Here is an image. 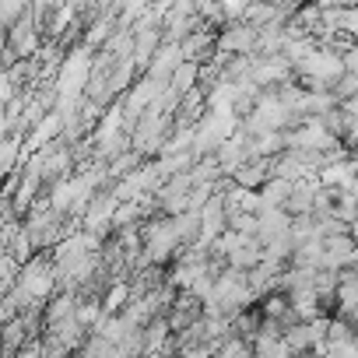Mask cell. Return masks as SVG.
<instances>
[{
    "label": "cell",
    "mask_w": 358,
    "mask_h": 358,
    "mask_svg": "<svg viewBox=\"0 0 358 358\" xmlns=\"http://www.w3.org/2000/svg\"><path fill=\"white\" fill-rule=\"evenodd\" d=\"M302 78L316 88V92H334L337 81L348 74L344 67V53H334V50H313L302 64H299Z\"/></svg>",
    "instance_id": "5b68a950"
},
{
    "label": "cell",
    "mask_w": 358,
    "mask_h": 358,
    "mask_svg": "<svg viewBox=\"0 0 358 358\" xmlns=\"http://www.w3.org/2000/svg\"><path fill=\"white\" fill-rule=\"evenodd\" d=\"M162 134H165V113H158L155 106L137 120V127H134V134H130V141H134V151H155L158 144H162Z\"/></svg>",
    "instance_id": "4fadbf2b"
},
{
    "label": "cell",
    "mask_w": 358,
    "mask_h": 358,
    "mask_svg": "<svg viewBox=\"0 0 358 358\" xmlns=\"http://www.w3.org/2000/svg\"><path fill=\"white\" fill-rule=\"evenodd\" d=\"M158 50H162L158 29H137V32H134V64H141V67L151 64Z\"/></svg>",
    "instance_id": "cb8c5ba5"
},
{
    "label": "cell",
    "mask_w": 358,
    "mask_h": 358,
    "mask_svg": "<svg viewBox=\"0 0 358 358\" xmlns=\"http://www.w3.org/2000/svg\"><path fill=\"white\" fill-rule=\"evenodd\" d=\"M130 299H134V288H130L127 281H113V285L106 288V299H102V309H106V313H123Z\"/></svg>",
    "instance_id": "4316f807"
},
{
    "label": "cell",
    "mask_w": 358,
    "mask_h": 358,
    "mask_svg": "<svg viewBox=\"0 0 358 358\" xmlns=\"http://www.w3.org/2000/svg\"><path fill=\"white\" fill-rule=\"evenodd\" d=\"M78 306H81V295H78V292H60L57 299H50V302H46V313H43V316H46V327H50V330L60 327L64 320H71V316L78 313Z\"/></svg>",
    "instance_id": "ffe728a7"
},
{
    "label": "cell",
    "mask_w": 358,
    "mask_h": 358,
    "mask_svg": "<svg viewBox=\"0 0 358 358\" xmlns=\"http://www.w3.org/2000/svg\"><path fill=\"white\" fill-rule=\"evenodd\" d=\"M144 260L148 264H165L179 253V246H187L183 236H179V225L176 218H155L144 225Z\"/></svg>",
    "instance_id": "277c9868"
},
{
    "label": "cell",
    "mask_w": 358,
    "mask_h": 358,
    "mask_svg": "<svg viewBox=\"0 0 358 358\" xmlns=\"http://www.w3.org/2000/svg\"><path fill=\"white\" fill-rule=\"evenodd\" d=\"M292 187H295V183H288V179H281V176H271L267 183L260 187L264 208H285V204H288V197H292Z\"/></svg>",
    "instance_id": "d4e9b609"
},
{
    "label": "cell",
    "mask_w": 358,
    "mask_h": 358,
    "mask_svg": "<svg viewBox=\"0 0 358 358\" xmlns=\"http://www.w3.org/2000/svg\"><path fill=\"white\" fill-rule=\"evenodd\" d=\"M67 4V0H32V8L39 11V15H46V11H60Z\"/></svg>",
    "instance_id": "ab89813d"
},
{
    "label": "cell",
    "mask_w": 358,
    "mask_h": 358,
    "mask_svg": "<svg viewBox=\"0 0 358 358\" xmlns=\"http://www.w3.org/2000/svg\"><path fill=\"white\" fill-rule=\"evenodd\" d=\"M176 225H179V236H183L187 246H194L201 239V211H183L176 215Z\"/></svg>",
    "instance_id": "4dcf8cb0"
},
{
    "label": "cell",
    "mask_w": 358,
    "mask_h": 358,
    "mask_svg": "<svg viewBox=\"0 0 358 358\" xmlns=\"http://www.w3.org/2000/svg\"><path fill=\"white\" fill-rule=\"evenodd\" d=\"M218 50L229 57H253V53H260V29L250 22H232L218 36Z\"/></svg>",
    "instance_id": "9c48e42d"
},
{
    "label": "cell",
    "mask_w": 358,
    "mask_h": 358,
    "mask_svg": "<svg viewBox=\"0 0 358 358\" xmlns=\"http://www.w3.org/2000/svg\"><path fill=\"white\" fill-rule=\"evenodd\" d=\"M320 172H313V176H306V179H299V183L292 187V197H288V204H285V211L292 215V218H299V215H313V208H316V194H320Z\"/></svg>",
    "instance_id": "5bb4252c"
},
{
    "label": "cell",
    "mask_w": 358,
    "mask_h": 358,
    "mask_svg": "<svg viewBox=\"0 0 358 358\" xmlns=\"http://www.w3.org/2000/svg\"><path fill=\"white\" fill-rule=\"evenodd\" d=\"M225 225H229V204H225V194H215L201 208V239H197V246L211 250L215 239L225 236Z\"/></svg>",
    "instance_id": "8fae6325"
},
{
    "label": "cell",
    "mask_w": 358,
    "mask_h": 358,
    "mask_svg": "<svg viewBox=\"0 0 358 358\" xmlns=\"http://www.w3.org/2000/svg\"><path fill=\"white\" fill-rule=\"evenodd\" d=\"M151 8V0H123V11H127V22L130 18H137L141 11H148Z\"/></svg>",
    "instance_id": "74e56055"
},
{
    "label": "cell",
    "mask_w": 358,
    "mask_h": 358,
    "mask_svg": "<svg viewBox=\"0 0 358 358\" xmlns=\"http://www.w3.org/2000/svg\"><path fill=\"white\" fill-rule=\"evenodd\" d=\"M197 78H201V64H197V60H187L183 67L172 74V88H176L179 95H190V92L197 88Z\"/></svg>",
    "instance_id": "83f0119b"
},
{
    "label": "cell",
    "mask_w": 358,
    "mask_h": 358,
    "mask_svg": "<svg viewBox=\"0 0 358 358\" xmlns=\"http://www.w3.org/2000/svg\"><path fill=\"white\" fill-rule=\"evenodd\" d=\"M36 8H32V0H0V18H4L8 29H15L22 18H29Z\"/></svg>",
    "instance_id": "f1b7e54d"
},
{
    "label": "cell",
    "mask_w": 358,
    "mask_h": 358,
    "mask_svg": "<svg viewBox=\"0 0 358 358\" xmlns=\"http://www.w3.org/2000/svg\"><path fill=\"white\" fill-rule=\"evenodd\" d=\"M344 32H351V36L358 39V4L344 11Z\"/></svg>",
    "instance_id": "f35d334b"
},
{
    "label": "cell",
    "mask_w": 358,
    "mask_h": 358,
    "mask_svg": "<svg viewBox=\"0 0 358 358\" xmlns=\"http://www.w3.org/2000/svg\"><path fill=\"white\" fill-rule=\"evenodd\" d=\"M236 134H239V120H236V113H208V116L197 123L194 155H197V158H208V155H215L225 141H232Z\"/></svg>",
    "instance_id": "8992f818"
},
{
    "label": "cell",
    "mask_w": 358,
    "mask_h": 358,
    "mask_svg": "<svg viewBox=\"0 0 358 358\" xmlns=\"http://www.w3.org/2000/svg\"><path fill=\"white\" fill-rule=\"evenodd\" d=\"M183 53H187V60H197L201 64L211 53V36L208 32H190L187 43H183Z\"/></svg>",
    "instance_id": "836d02e7"
},
{
    "label": "cell",
    "mask_w": 358,
    "mask_h": 358,
    "mask_svg": "<svg viewBox=\"0 0 358 358\" xmlns=\"http://www.w3.org/2000/svg\"><path fill=\"white\" fill-rule=\"evenodd\" d=\"M348 232H351V239H355V243H358V222H355V225H351V229H348Z\"/></svg>",
    "instance_id": "b9f144b4"
},
{
    "label": "cell",
    "mask_w": 358,
    "mask_h": 358,
    "mask_svg": "<svg viewBox=\"0 0 358 358\" xmlns=\"http://www.w3.org/2000/svg\"><path fill=\"white\" fill-rule=\"evenodd\" d=\"M323 267L327 271H344V267H358V243L351 239V232L344 236H330L323 239Z\"/></svg>",
    "instance_id": "7c38bea8"
},
{
    "label": "cell",
    "mask_w": 358,
    "mask_h": 358,
    "mask_svg": "<svg viewBox=\"0 0 358 358\" xmlns=\"http://www.w3.org/2000/svg\"><path fill=\"white\" fill-rule=\"evenodd\" d=\"M123 201L116 197V194H102V197H95L92 204H88V211H85V229L88 232H106V229H113V222H116V208H120Z\"/></svg>",
    "instance_id": "9a60e30c"
},
{
    "label": "cell",
    "mask_w": 358,
    "mask_h": 358,
    "mask_svg": "<svg viewBox=\"0 0 358 358\" xmlns=\"http://www.w3.org/2000/svg\"><path fill=\"white\" fill-rule=\"evenodd\" d=\"M57 99H81L92 85V53L85 46L71 50L57 71Z\"/></svg>",
    "instance_id": "7a4b0ae2"
},
{
    "label": "cell",
    "mask_w": 358,
    "mask_h": 358,
    "mask_svg": "<svg viewBox=\"0 0 358 358\" xmlns=\"http://www.w3.org/2000/svg\"><path fill=\"white\" fill-rule=\"evenodd\" d=\"M11 32V53L15 57H22V60H32L36 53H39V32H36V22H32V15L29 18H22L15 29H8Z\"/></svg>",
    "instance_id": "ac0fdd59"
},
{
    "label": "cell",
    "mask_w": 358,
    "mask_h": 358,
    "mask_svg": "<svg viewBox=\"0 0 358 358\" xmlns=\"http://www.w3.org/2000/svg\"><path fill=\"white\" fill-rule=\"evenodd\" d=\"M215 358H253V351H250V341H243V337H225V341L215 344Z\"/></svg>",
    "instance_id": "d6a6232c"
},
{
    "label": "cell",
    "mask_w": 358,
    "mask_h": 358,
    "mask_svg": "<svg viewBox=\"0 0 358 358\" xmlns=\"http://www.w3.org/2000/svg\"><path fill=\"white\" fill-rule=\"evenodd\" d=\"M295 120V113L278 99V95H260V102L253 106V113L243 120L253 134H271V130H285Z\"/></svg>",
    "instance_id": "52a82bcc"
},
{
    "label": "cell",
    "mask_w": 358,
    "mask_h": 358,
    "mask_svg": "<svg viewBox=\"0 0 358 358\" xmlns=\"http://www.w3.org/2000/svg\"><path fill=\"white\" fill-rule=\"evenodd\" d=\"M225 204H229V211H253V215L264 211L260 190H250V187H239V183L225 190Z\"/></svg>",
    "instance_id": "603a6c76"
},
{
    "label": "cell",
    "mask_w": 358,
    "mask_h": 358,
    "mask_svg": "<svg viewBox=\"0 0 358 358\" xmlns=\"http://www.w3.org/2000/svg\"><path fill=\"white\" fill-rule=\"evenodd\" d=\"M260 323H264V320H257L253 313H246V309H243V313H236V320H232V334L253 344V341H257V334H260Z\"/></svg>",
    "instance_id": "1f68e13d"
},
{
    "label": "cell",
    "mask_w": 358,
    "mask_h": 358,
    "mask_svg": "<svg viewBox=\"0 0 358 358\" xmlns=\"http://www.w3.org/2000/svg\"><path fill=\"white\" fill-rule=\"evenodd\" d=\"M292 260H295V267H306V271H323V239H313V243L295 246Z\"/></svg>",
    "instance_id": "484cf974"
},
{
    "label": "cell",
    "mask_w": 358,
    "mask_h": 358,
    "mask_svg": "<svg viewBox=\"0 0 358 358\" xmlns=\"http://www.w3.org/2000/svg\"><path fill=\"white\" fill-rule=\"evenodd\" d=\"M137 158H141V151H127V155H120L116 162H109V176H113V179H123L127 172L137 169Z\"/></svg>",
    "instance_id": "d590c367"
},
{
    "label": "cell",
    "mask_w": 358,
    "mask_h": 358,
    "mask_svg": "<svg viewBox=\"0 0 358 358\" xmlns=\"http://www.w3.org/2000/svg\"><path fill=\"white\" fill-rule=\"evenodd\" d=\"M18 155H25L22 151V137L18 134H4V144H0V169H4L8 176H15Z\"/></svg>",
    "instance_id": "f546056e"
},
{
    "label": "cell",
    "mask_w": 358,
    "mask_h": 358,
    "mask_svg": "<svg viewBox=\"0 0 358 358\" xmlns=\"http://www.w3.org/2000/svg\"><path fill=\"white\" fill-rule=\"evenodd\" d=\"M253 299H257V292L250 288V274L229 267V271L218 274V281H215V295H211L208 302L218 306V309H225V313H243V309L253 306Z\"/></svg>",
    "instance_id": "3957f363"
},
{
    "label": "cell",
    "mask_w": 358,
    "mask_h": 358,
    "mask_svg": "<svg viewBox=\"0 0 358 358\" xmlns=\"http://www.w3.org/2000/svg\"><path fill=\"white\" fill-rule=\"evenodd\" d=\"M274 176V162L271 158H253V162H246L232 179H236V183L239 187H250V190H260L264 183H267V179Z\"/></svg>",
    "instance_id": "44dd1931"
},
{
    "label": "cell",
    "mask_w": 358,
    "mask_h": 358,
    "mask_svg": "<svg viewBox=\"0 0 358 358\" xmlns=\"http://www.w3.org/2000/svg\"><path fill=\"white\" fill-rule=\"evenodd\" d=\"M260 229H257V239L267 246V243H274V239H281V236H288L292 232V215L285 211V208H264L260 215Z\"/></svg>",
    "instance_id": "e0dca14e"
},
{
    "label": "cell",
    "mask_w": 358,
    "mask_h": 358,
    "mask_svg": "<svg viewBox=\"0 0 358 358\" xmlns=\"http://www.w3.org/2000/svg\"><path fill=\"white\" fill-rule=\"evenodd\" d=\"M187 64V53H183V43H162V50L155 53V60L148 64L151 71V78H158V81H172V74Z\"/></svg>",
    "instance_id": "2e32d148"
},
{
    "label": "cell",
    "mask_w": 358,
    "mask_h": 358,
    "mask_svg": "<svg viewBox=\"0 0 358 358\" xmlns=\"http://www.w3.org/2000/svg\"><path fill=\"white\" fill-rule=\"evenodd\" d=\"M358 176V162L355 158H341V162H330L320 169V183L323 187H334V190H348Z\"/></svg>",
    "instance_id": "d6986e66"
},
{
    "label": "cell",
    "mask_w": 358,
    "mask_h": 358,
    "mask_svg": "<svg viewBox=\"0 0 358 358\" xmlns=\"http://www.w3.org/2000/svg\"><path fill=\"white\" fill-rule=\"evenodd\" d=\"M229 229H236V232H243V236H257L260 218H257L253 211H229Z\"/></svg>",
    "instance_id": "e575fe53"
},
{
    "label": "cell",
    "mask_w": 358,
    "mask_h": 358,
    "mask_svg": "<svg viewBox=\"0 0 358 358\" xmlns=\"http://www.w3.org/2000/svg\"><path fill=\"white\" fill-rule=\"evenodd\" d=\"M106 32H109V22H99V25L88 32V46H99V43L106 39Z\"/></svg>",
    "instance_id": "60d3db41"
},
{
    "label": "cell",
    "mask_w": 358,
    "mask_h": 358,
    "mask_svg": "<svg viewBox=\"0 0 358 358\" xmlns=\"http://www.w3.org/2000/svg\"><path fill=\"white\" fill-rule=\"evenodd\" d=\"M295 64L285 57V53H253L250 57V78L264 88V85H285L288 81V71Z\"/></svg>",
    "instance_id": "30bf717a"
},
{
    "label": "cell",
    "mask_w": 358,
    "mask_h": 358,
    "mask_svg": "<svg viewBox=\"0 0 358 358\" xmlns=\"http://www.w3.org/2000/svg\"><path fill=\"white\" fill-rule=\"evenodd\" d=\"M250 4H253V0H222V8H225V15L232 22H243L246 11H250Z\"/></svg>",
    "instance_id": "8d00e7d4"
},
{
    "label": "cell",
    "mask_w": 358,
    "mask_h": 358,
    "mask_svg": "<svg viewBox=\"0 0 358 358\" xmlns=\"http://www.w3.org/2000/svg\"><path fill=\"white\" fill-rule=\"evenodd\" d=\"M57 292V264L50 257H32L25 260L22 274H18V285L11 288L15 302L22 306V313L29 309H39L50 295Z\"/></svg>",
    "instance_id": "6da1fadb"
},
{
    "label": "cell",
    "mask_w": 358,
    "mask_h": 358,
    "mask_svg": "<svg viewBox=\"0 0 358 358\" xmlns=\"http://www.w3.org/2000/svg\"><path fill=\"white\" fill-rule=\"evenodd\" d=\"M288 148H295V151H334L341 144H337V134L323 123V116H306L299 123V130L288 134Z\"/></svg>",
    "instance_id": "ba28073f"
},
{
    "label": "cell",
    "mask_w": 358,
    "mask_h": 358,
    "mask_svg": "<svg viewBox=\"0 0 358 358\" xmlns=\"http://www.w3.org/2000/svg\"><path fill=\"white\" fill-rule=\"evenodd\" d=\"M250 274V288L257 292V295H264L267 288H281V264H274V260H260L253 271H246Z\"/></svg>",
    "instance_id": "7402d4cb"
}]
</instances>
